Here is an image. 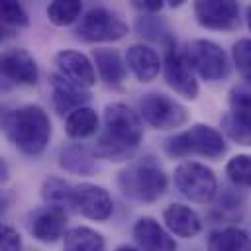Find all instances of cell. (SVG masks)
Masks as SVG:
<instances>
[{"mask_svg":"<svg viewBox=\"0 0 251 251\" xmlns=\"http://www.w3.org/2000/svg\"><path fill=\"white\" fill-rule=\"evenodd\" d=\"M82 14V2L76 0H57L47 6V18L53 25L65 27L75 24Z\"/></svg>","mask_w":251,"mask_h":251,"instance_id":"obj_26","label":"cell"},{"mask_svg":"<svg viewBox=\"0 0 251 251\" xmlns=\"http://www.w3.org/2000/svg\"><path fill=\"white\" fill-rule=\"evenodd\" d=\"M75 33L78 39L86 43H108V41H118L126 37L127 25L112 10L96 6V8H90L80 18Z\"/></svg>","mask_w":251,"mask_h":251,"instance_id":"obj_8","label":"cell"},{"mask_svg":"<svg viewBox=\"0 0 251 251\" xmlns=\"http://www.w3.org/2000/svg\"><path fill=\"white\" fill-rule=\"evenodd\" d=\"M169 186V178L159 165V161L151 155L129 161L118 173V188L120 192L135 202L151 204L157 202Z\"/></svg>","mask_w":251,"mask_h":251,"instance_id":"obj_3","label":"cell"},{"mask_svg":"<svg viewBox=\"0 0 251 251\" xmlns=\"http://www.w3.org/2000/svg\"><path fill=\"white\" fill-rule=\"evenodd\" d=\"M139 116L145 124L161 131L178 129L188 122V110L161 92H149L139 100Z\"/></svg>","mask_w":251,"mask_h":251,"instance_id":"obj_6","label":"cell"},{"mask_svg":"<svg viewBox=\"0 0 251 251\" xmlns=\"http://www.w3.org/2000/svg\"><path fill=\"white\" fill-rule=\"evenodd\" d=\"M143 139V122L124 102H112L104 108V129L100 131L94 153L106 161L122 163L131 159L133 151Z\"/></svg>","mask_w":251,"mask_h":251,"instance_id":"obj_1","label":"cell"},{"mask_svg":"<svg viewBox=\"0 0 251 251\" xmlns=\"http://www.w3.org/2000/svg\"><path fill=\"white\" fill-rule=\"evenodd\" d=\"M65 131L71 139H86L98 131V114L90 106H82L67 116Z\"/></svg>","mask_w":251,"mask_h":251,"instance_id":"obj_23","label":"cell"},{"mask_svg":"<svg viewBox=\"0 0 251 251\" xmlns=\"http://www.w3.org/2000/svg\"><path fill=\"white\" fill-rule=\"evenodd\" d=\"M0 67H2V75L8 80L16 82V84L31 86V84L37 82V76H39L37 63L31 57V53L25 51V49H22V47L6 49L2 53Z\"/></svg>","mask_w":251,"mask_h":251,"instance_id":"obj_13","label":"cell"},{"mask_svg":"<svg viewBox=\"0 0 251 251\" xmlns=\"http://www.w3.org/2000/svg\"><path fill=\"white\" fill-rule=\"evenodd\" d=\"M163 75L167 84L182 98L194 100L200 92L198 80L194 76L192 67L186 61V55L176 49V43L173 37L163 39Z\"/></svg>","mask_w":251,"mask_h":251,"instance_id":"obj_9","label":"cell"},{"mask_svg":"<svg viewBox=\"0 0 251 251\" xmlns=\"http://www.w3.org/2000/svg\"><path fill=\"white\" fill-rule=\"evenodd\" d=\"M226 175L235 186L251 188V155L247 153L233 155L226 163Z\"/></svg>","mask_w":251,"mask_h":251,"instance_id":"obj_27","label":"cell"},{"mask_svg":"<svg viewBox=\"0 0 251 251\" xmlns=\"http://www.w3.org/2000/svg\"><path fill=\"white\" fill-rule=\"evenodd\" d=\"M126 65L139 82H151L159 75L163 61L159 59V53L153 47L135 43L126 51Z\"/></svg>","mask_w":251,"mask_h":251,"instance_id":"obj_18","label":"cell"},{"mask_svg":"<svg viewBox=\"0 0 251 251\" xmlns=\"http://www.w3.org/2000/svg\"><path fill=\"white\" fill-rule=\"evenodd\" d=\"M184 55H186V61L192 67V71L208 82L222 80L229 75V61H227L226 51L210 39L188 41Z\"/></svg>","mask_w":251,"mask_h":251,"instance_id":"obj_7","label":"cell"},{"mask_svg":"<svg viewBox=\"0 0 251 251\" xmlns=\"http://www.w3.org/2000/svg\"><path fill=\"white\" fill-rule=\"evenodd\" d=\"M208 251H251V237L245 229L227 226L210 231L206 241Z\"/></svg>","mask_w":251,"mask_h":251,"instance_id":"obj_21","label":"cell"},{"mask_svg":"<svg viewBox=\"0 0 251 251\" xmlns=\"http://www.w3.org/2000/svg\"><path fill=\"white\" fill-rule=\"evenodd\" d=\"M245 20H247V27H249V31H251V6L245 8Z\"/></svg>","mask_w":251,"mask_h":251,"instance_id":"obj_33","label":"cell"},{"mask_svg":"<svg viewBox=\"0 0 251 251\" xmlns=\"http://www.w3.org/2000/svg\"><path fill=\"white\" fill-rule=\"evenodd\" d=\"M229 110L251 120V92L243 90H233L229 94Z\"/></svg>","mask_w":251,"mask_h":251,"instance_id":"obj_30","label":"cell"},{"mask_svg":"<svg viewBox=\"0 0 251 251\" xmlns=\"http://www.w3.org/2000/svg\"><path fill=\"white\" fill-rule=\"evenodd\" d=\"M73 190L75 186L59 176H47L41 184V198L47 206L65 208L73 204Z\"/></svg>","mask_w":251,"mask_h":251,"instance_id":"obj_24","label":"cell"},{"mask_svg":"<svg viewBox=\"0 0 251 251\" xmlns=\"http://www.w3.org/2000/svg\"><path fill=\"white\" fill-rule=\"evenodd\" d=\"M165 153L175 159H182L188 155H202L206 159H220L226 155L227 145L222 133L206 124H194L188 129L169 137L163 145Z\"/></svg>","mask_w":251,"mask_h":251,"instance_id":"obj_4","label":"cell"},{"mask_svg":"<svg viewBox=\"0 0 251 251\" xmlns=\"http://www.w3.org/2000/svg\"><path fill=\"white\" fill-rule=\"evenodd\" d=\"M163 222L173 235L182 239L196 237L204 227L202 218L190 206H184V204H169L163 210Z\"/></svg>","mask_w":251,"mask_h":251,"instance_id":"obj_17","label":"cell"},{"mask_svg":"<svg viewBox=\"0 0 251 251\" xmlns=\"http://www.w3.org/2000/svg\"><path fill=\"white\" fill-rule=\"evenodd\" d=\"M96 153L86 149L80 143H71L61 149L59 153V167L71 175L88 176L96 171Z\"/></svg>","mask_w":251,"mask_h":251,"instance_id":"obj_20","label":"cell"},{"mask_svg":"<svg viewBox=\"0 0 251 251\" xmlns=\"http://www.w3.org/2000/svg\"><path fill=\"white\" fill-rule=\"evenodd\" d=\"M2 129L14 147L29 157L41 155L51 139V120L37 104H25L6 112Z\"/></svg>","mask_w":251,"mask_h":251,"instance_id":"obj_2","label":"cell"},{"mask_svg":"<svg viewBox=\"0 0 251 251\" xmlns=\"http://www.w3.org/2000/svg\"><path fill=\"white\" fill-rule=\"evenodd\" d=\"M55 65L61 76L71 80L73 84L88 90L96 84V69L94 63L80 51L75 49H61L55 55Z\"/></svg>","mask_w":251,"mask_h":251,"instance_id":"obj_12","label":"cell"},{"mask_svg":"<svg viewBox=\"0 0 251 251\" xmlns=\"http://www.w3.org/2000/svg\"><path fill=\"white\" fill-rule=\"evenodd\" d=\"M231 57L241 78L251 84V37L237 39L231 47Z\"/></svg>","mask_w":251,"mask_h":251,"instance_id":"obj_28","label":"cell"},{"mask_svg":"<svg viewBox=\"0 0 251 251\" xmlns=\"http://www.w3.org/2000/svg\"><path fill=\"white\" fill-rule=\"evenodd\" d=\"M222 131L237 145L251 147V120L227 110L222 116Z\"/></svg>","mask_w":251,"mask_h":251,"instance_id":"obj_25","label":"cell"},{"mask_svg":"<svg viewBox=\"0 0 251 251\" xmlns=\"http://www.w3.org/2000/svg\"><path fill=\"white\" fill-rule=\"evenodd\" d=\"M104 237L88 226H75L63 237L65 251H104Z\"/></svg>","mask_w":251,"mask_h":251,"instance_id":"obj_22","label":"cell"},{"mask_svg":"<svg viewBox=\"0 0 251 251\" xmlns=\"http://www.w3.org/2000/svg\"><path fill=\"white\" fill-rule=\"evenodd\" d=\"M71 208H75L80 216L88 220L106 222L114 212V202L106 188L92 182H80L75 184Z\"/></svg>","mask_w":251,"mask_h":251,"instance_id":"obj_10","label":"cell"},{"mask_svg":"<svg viewBox=\"0 0 251 251\" xmlns=\"http://www.w3.org/2000/svg\"><path fill=\"white\" fill-rule=\"evenodd\" d=\"M116 251H141V249H135L131 245H120V247H116Z\"/></svg>","mask_w":251,"mask_h":251,"instance_id":"obj_34","label":"cell"},{"mask_svg":"<svg viewBox=\"0 0 251 251\" xmlns=\"http://www.w3.org/2000/svg\"><path fill=\"white\" fill-rule=\"evenodd\" d=\"M176 190L196 204H208L218 194V178L214 171L198 161H182L175 167Z\"/></svg>","mask_w":251,"mask_h":251,"instance_id":"obj_5","label":"cell"},{"mask_svg":"<svg viewBox=\"0 0 251 251\" xmlns=\"http://www.w3.org/2000/svg\"><path fill=\"white\" fill-rule=\"evenodd\" d=\"M92 63L98 71V76L108 86H120L127 76V65L122 55L112 47H96L92 49Z\"/></svg>","mask_w":251,"mask_h":251,"instance_id":"obj_19","label":"cell"},{"mask_svg":"<svg viewBox=\"0 0 251 251\" xmlns=\"http://www.w3.org/2000/svg\"><path fill=\"white\" fill-rule=\"evenodd\" d=\"M0 12H2V22L4 25H10V27H27L29 25V18H27V12L24 10V6L20 2H2L0 6Z\"/></svg>","mask_w":251,"mask_h":251,"instance_id":"obj_29","label":"cell"},{"mask_svg":"<svg viewBox=\"0 0 251 251\" xmlns=\"http://www.w3.org/2000/svg\"><path fill=\"white\" fill-rule=\"evenodd\" d=\"M192 10L196 22L206 29L231 31L239 27V6L233 0H198Z\"/></svg>","mask_w":251,"mask_h":251,"instance_id":"obj_11","label":"cell"},{"mask_svg":"<svg viewBox=\"0 0 251 251\" xmlns=\"http://www.w3.org/2000/svg\"><path fill=\"white\" fill-rule=\"evenodd\" d=\"M0 251H22V237L12 226H2Z\"/></svg>","mask_w":251,"mask_h":251,"instance_id":"obj_31","label":"cell"},{"mask_svg":"<svg viewBox=\"0 0 251 251\" xmlns=\"http://www.w3.org/2000/svg\"><path fill=\"white\" fill-rule=\"evenodd\" d=\"M67 212L65 208L57 206H45L43 210H37L31 218L29 231L31 235L41 243H55L57 239L65 237L67 227Z\"/></svg>","mask_w":251,"mask_h":251,"instance_id":"obj_14","label":"cell"},{"mask_svg":"<svg viewBox=\"0 0 251 251\" xmlns=\"http://www.w3.org/2000/svg\"><path fill=\"white\" fill-rule=\"evenodd\" d=\"M131 6L135 10H139L141 14H157L163 10L165 2L163 0H133Z\"/></svg>","mask_w":251,"mask_h":251,"instance_id":"obj_32","label":"cell"},{"mask_svg":"<svg viewBox=\"0 0 251 251\" xmlns=\"http://www.w3.org/2000/svg\"><path fill=\"white\" fill-rule=\"evenodd\" d=\"M49 86H51V102H53V108L61 116L73 114L75 110L82 108L84 102H88V98H90V94L84 88L73 84L71 80H67L65 76H61L59 73H55V75L49 76Z\"/></svg>","mask_w":251,"mask_h":251,"instance_id":"obj_16","label":"cell"},{"mask_svg":"<svg viewBox=\"0 0 251 251\" xmlns=\"http://www.w3.org/2000/svg\"><path fill=\"white\" fill-rule=\"evenodd\" d=\"M131 233L141 251H176L173 235L151 216L139 218L133 224Z\"/></svg>","mask_w":251,"mask_h":251,"instance_id":"obj_15","label":"cell"}]
</instances>
